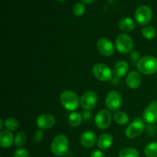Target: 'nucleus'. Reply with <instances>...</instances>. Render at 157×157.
Segmentation results:
<instances>
[{
	"label": "nucleus",
	"mask_w": 157,
	"mask_h": 157,
	"mask_svg": "<svg viewBox=\"0 0 157 157\" xmlns=\"http://www.w3.org/2000/svg\"><path fill=\"white\" fill-rule=\"evenodd\" d=\"M60 102L62 107L68 111H75L80 105L79 97L71 90H65L61 94Z\"/></svg>",
	"instance_id": "obj_1"
},
{
	"label": "nucleus",
	"mask_w": 157,
	"mask_h": 157,
	"mask_svg": "<svg viewBox=\"0 0 157 157\" xmlns=\"http://www.w3.org/2000/svg\"><path fill=\"white\" fill-rule=\"evenodd\" d=\"M52 152L56 156L65 155L69 150V140L64 134H58L54 137L51 144Z\"/></svg>",
	"instance_id": "obj_2"
},
{
	"label": "nucleus",
	"mask_w": 157,
	"mask_h": 157,
	"mask_svg": "<svg viewBox=\"0 0 157 157\" xmlns=\"http://www.w3.org/2000/svg\"><path fill=\"white\" fill-rule=\"evenodd\" d=\"M137 68L141 73L146 75H151L157 72V58L147 55L140 58L137 64Z\"/></svg>",
	"instance_id": "obj_3"
},
{
	"label": "nucleus",
	"mask_w": 157,
	"mask_h": 157,
	"mask_svg": "<svg viewBox=\"0 0 157 157\" xmlns=\"http://www.w3.org/2000/svg\"><path fill=\"white\" fill-rule=\"evenodd\" d=\"M115 45L117 50L121 54H128L133 48V41L130 36L127 34H121L115 40Z\"/></svg>",
	"instance_id": "obj_4"
},
{
	"label": "nucleus",
	"mask_w": 157,
	"mask_h": 157,
	"mask_svg": "<svg viewBox=\"0 0 157 157\" xmlns=\"http://www.w3.org/2000/svg\"><path fill=\"white\" fill-rule=\"evenodd\" d=\"M134 17L136 21L140 25H147L153 18V11L150 6L142 5L136 9Z\"/></svg>",
	"instance_id": "obj_5"
},
{
	"label": "nucleus",
	"mask_w": 157,
	"mask_h": 157,
	"mask_svg": "<svg viewBox=\"0 0 157 157\" xmlns=\"http://www.w3.org/2000/svg\"><path fill=\"white\" fill-rule=\"evenodd\" d=\"M92 73L97 79L104 82L110 81L113 75L110 67L107 64L102 63L94 64L92 67Z\"/></svg>",
	"instance_id": "obj_6"
},
{
	"label": "nucleus",
	"mask_w": 157,
	"mask_h": 157,
	"mask_svg": "<svg viewBox=\"0 0 157 157\" xmlns=\"http://www.w3.org/2000/svg\"><path fill=\"white\" fill-rule=\"evenodd\" d=\"M123 104L122 95L117 90L110 91L105 98L106 107L110 111H116L119 110Z\"/></svg>",
	"instance_id": "obj_7"
},
{
	"label": "nucleus",
	"mask_w": 157,
	"mask_h": 157,
	"mask_svg": "<svg viewBox=\"0 0 157 157\" xmlns=\"http://www.w3.org/2000/svg\"><path fill=\"white\" fill-rule=\"evenodd\" d=\"M145 129V121L141 118H136L133 122L127 127L125 130V136L127 138L133 139L137 137L143 133Z\"/></svg>",
	"instance_id": "obj_8"
},
{
	"label": "nucleus",
	"mask_w": 157,
	"mask_h": 157,
	"mask_svg": "<svg viewBox=\"0 0 157 157\" xmlns=\"http://www.w3.org/2000/svg\"><path fill=\"white\" fill-rule=\"evenodd\" d=\"M98 103V94L93 90H87L83 94L80 99V104L81 107L86 111L92 110L95 107Z\"/></svg>",
	"instance_id": "obj_9"
},
{
	"label": "nucleus",
	"mask_w": 157,
	"mask_h": 157,
	"mask_svg": "<svg viewBox=\"0 0 157 157\" xmlns=\"http://www.w3.org/2000/svg\"><path fill=\"white\" fill-rule=\"evenodd\" d=\"M97 48L98 52L104 57L111 56L115 52L114 44L107 38H101L98 40L97 42Z\"/></svg>",
	"instance_id": "obj_10"
},
{
	"label": "nucleus",
	"mask_w": 157,
	"mask_h": 157,
	"mask_svg": "<svg viewBox=\"0 0 157 157\" xmlns=\"http://www.w3.org/2000/svg\"><path fill=\"white\" fill-rule=\"evenodd\" d=\"M111 120L112 116L109 110H101L95 116L94 122L98 128L101 130H105L110 127Z\"/></svg>",
	"instance_id": "obj_11"
},
{
	"label": "nucleus",
	"mask_w": 157,
	"mask_h": 157,
	"mask_svg": "<svg viewBox=\"0 0 157 157\" xmlns=\"http://www.w3.org/2000/svg\"><path fill=\"white\" fill-rule=\"evenodd\" d=\"M143 119L148 124L157 122V101H152L146 107L143 113Z\"/></svg>",
	"instance_id": "obj_12"
},
{
	"label": "nucleus",
	"mask_w": 157,
	"mask_h": 157,
	"mask_svg": "<svg viewBox=\"0 0 157 157\" xmlns=\"http://www.w3.org/2000/svg\"><path fill=\"white\" fill-rule=\"evenodd\" d=\"M55 117L50 113H42L36 120V124L40 130H48L55 124Z\"/></svg>",
	"instance_id": "obj_13"
},
{
	"label": "nucleus",
	"mask_w": 157,
	"mask_h": 157,
	"mask_svg": "<svg viewBox=\"0 0 157 157\" xmlns=\"http://www.w3.org/2000/svg\"><path fill=\"white\" fill-rule=\"evenodd\" d=\"M97 141V136L92 130H86L80 136V144L84 148H91Z\"/></svg>",
	"instance_id": "obj_14"
},
{
	"label": "nucleus",
	"mask_w": 157,
	"mask_h": 157,
	"mask_svg": "<svg viewBox=\"0 0 157 157\" xmlns=\"http://www.w3.org/2000/svg\"><path fill=\"white\" fill-rule=\"evenodd\" d=\"M142 81L140 74L136 71H132L127 75L126 78V84L127 87L131 89H136L140 87Z\"/></svg>",
	"instance_id": "obj_15"
},
{
	"label": "nucleus",
	"mask_w": 157,
	"mask_h": 157,
	"mask_svg": "<svg viewBox=\"0 0 157 157\" xmlns=\"http://www.w3.org/2000/svg\"><path fill=\"white\" fill-rule=\"evenodd\" d=\"M129 71V64L125 61H120L114 64L113 74L116 78H121L125 76Z\"/></svg>",
	"instance_id": "obj_16"
},
{
	"label": "nucleus",
	"mask_w": 157,
	"mask_h": 157,
	"mask_svg": "<svg viewBox=\"0 0 157 157\" xmlns=\"http://www.w3.org/2000/svg\"><path fill=\"white\" fill-rule=\"evenodd\" d=\"M113 136L109 133H104L98 137L97 145L101 150H108L113 144Z\"/></svg>",
	"instance_id": "obj_17"
},
{
	"label": "nucleus",
	"mask_w": 157,
	"mask_h": 157,
	"mask_svg": "<svg viewBox=\"0 0 157 157\" xmlns=\"http://www.w3.org/2000/svg\"><path fill=\"white\" fill-rule=\"evenodd\" d=\"M13 134L9 130H2L0 133V145L2 148L7 149L14 143Z\"/></svg>",
	"instance_id": "obj_18"
},
{
	"label": "nucleus",
	"mask_w": 157,
	"mask_h": 157,
	"mask_svg": "<svg viewBox=\"0 0 157 157\" xmlns=\"http://www.w3.org/2000/svg\"><path fill=\"white\" fill-rule=\"evenodd\" d=\"M136 27L135 21L133 18L125 17L120 20L119 28L121 31L125 32H130L133 30Z\"/></svg>",
	"instance_id": "obj_19"
},
{
	"label": "nucleus",
	"mask_w": 157,
	"mask_h": 157,
	"mask_svg": "<svg viewBox=\"0 0 157 157\" xmlns=\"http://www.w3.org/2000/svg\"><path fill=\"white\" fill-rule=\"evenodd\" d=\"M82 121L83 116L79 112H72L68 117V124L73 127H77L81 125Z\"/></svg>",
	"instance_id": "obj_20"
},
{
	"label": "nucleus",
	"mask_w": 157,
	"mask_h": 157,
	"mask_svg": "<svg viewBox=\"0 0 157 157\" xmlns=\"http://www.w3.org/2000/svg\"><path fill=\"white\" fill-rule=\"evenodd\" d=\"M113 120L120 125H125L129 122V116L124 111H117L113 114Z\"/></svg>",
	"instance_id": "obj_21"
},
{
	"label": "nucleus",
	"mask_w": 157,
	"mask_h": 157,
	"mask_svg": "<svg viewBox=\"0 0 157 157\" xmlns=\"http://www.w3.org/2000/svg\"><path fill=\"white\" fill-rule=\"evenodd\" d=\"M27 142V136L24 132H18L15 136V140H14V144L15 147L18 149L22 148L25 147Z\"/></svg>",
	"instance_id": "obj_22"
},
{
	"label": "nucleus",
	"mask_w": 157,
	"mask_h": 157,
	"mask_svg": "<svg viewBox=\"0 0 157 157\" xmlns=\"http://www.w3.org/2000/svg\"><path fill=\"white\" fill-rule=\"evenodd\" d=\"M144 153L147 157H157V142H153L146 146Z\"/></svg>",
	"instance_id": "obj_23"
},
{
	"label": "nucleus",
	"mask_w": 157,
	"mask_h": 157,
	"mask_svg": "<svg viewBox=\"0 0 157 157\" xmlns=\"http://www.w3.org/2000/svg\"><path fill=\"white\" fill-rule=\"evenodd\" d=\"M119 157H140V153L137 150L132 147L124 148L120 152Z\"/></svg>",
	"instance_id": "obj_24"
},
{
	"label": "nucleus",
	"mask_w": 157,
	"mask_h": 157,
	"mask_svg": "<svg viewBox=\"0 0 157 157\" xmlns=\"http://www.w3.org/2000/svg\"><path fill=\"white\" fill-rule=\"evenodd\" d=\"M142 35L146 39L152 40L156 38V31L152 26H146V27L143 28Z\"/></svg>",
	"instance_id": "obj_25"
},
{
	"label": "nucleus",
	"mask_w": 157,
	"mask_h": 157,
	"mask_svg": "<svg viewBox=\"0 0 157 157\" xmlns=\"http://www.w3.org/2000/svg\"><path fill=\"white\" fill-rule=\"evenodd\" d=\"M5 126L9 131H15L19 127V123L15 118L9 117L5 121Z\"/></svg>",
	"instance_id": "obj_26"
},
{
	"label": "nucleus",
	"mask_w": 157,
	"mask_h": 157,
	"mask_svg": "<svg viewBox=\"0 0 157 157\" xmlns=\"http://www.w3.org/2000/svg\"><path fill=\"white\" fill-rule=\"evenodd\" d=\"M86 10V7L84 6V3L82 2H78L73 6L72 8V12H73V14L77 17L82 16L84 14Z\"/></svg>",
	"instance_id": "obj_27"
},
{
	"label": "nucleus",
	"mask_w": 157,
	"mask_h": 157,
	"mask_svg": "<svg viewBox=\"0 0 157 157\" xmlns=\"http://www.w3.org/2000/svg\"><path fill=\"white\" fill-rule=\"evenodd\" d=\"M13 157H29V153L24 148H20L15 150Z\"/></svg>",
	"instance_id": "obj_28"
},
{
	"label": "nucleus",
	"mask_w": 157,
	"mask_h": 157,
	"mask_svg": "<svg viewBox=\"0 0 157 157\" xmlns=\"http://www.w3.org/2000/svg\"><path fill=\"white\" fill-rule=\"evenodd\" d=\"M130 58H131L132 61H133V64L137 65L138 62L140 60V53L138 52H136V51L132 52L131 54H130Z\"/></svg>",
	"instance_id": "obj_29"
},
{
	"label": "nucleus",
	"mask_w": 157,
	"mask_h": 157,
	"mask_svg": "<svg viewBox=\"0 0 157 157\" xmlns=\"http://www.w3.org/2000/svg\"><path fill=\"white\" fill-rule=\"evenodd\" d=\"M43 136H44V135H43V132L41 131V130H37V131L35 132L34 140H35V141H36V142H39V141L41 140V139L43 138Z\"/></svg>",
	"instance_id": "obj_30"
},
{
	"label": "nucleus",
	"mask_w": 157,
	"mask_h": 157,
	"mask_svg": "<svg viewBox=\"0 0 157 157\" xmlns=\"http://www.w3.org/2000/svg\"><path fill=\"white\" fill-rule=\"evenodd\" d=\"M90 157H105V155L101 150H94L90 153Z\"/></svg>",
	"instance_id": "obj_31"
},
{
	"label": "nucleus",
	"mask_w": 157,
	"mask_h": 157,
	"mask_svg": "<svg viewBox=\"0 0 157 157\" xmlns=\"http://www.w3.org/2000/svg\"><path fill=\"white\" fill-rule=\"evenodd\" d=\"M81 2L84 3V4H91L94 2H95V0H81Z\"/></svg>",
	"instance_id": "obj_32"
},
{
	"label": "nucleus",
	"mask_w": 157,
	"mask_h": 157,
	"mask_svg": "<svg viewBox=\"0 0 157 157\" xmlns=\"http://www.w3.org/2000/svg\"><path fill=\"white\" fill-rule=\"evenodd\" d=\"M90 117V113H87V112H84V118L85 120H88Z\"/></svg>",
	"instance_id": "obj_33"
},
{
	"label": "nucleus",
	"mask_w": 157,
	"mask_h": 157,
	"mask_svg": "<svg viewBox=\"0 0 157 157\" xmlns=\"http://www.w3.org/2000/svg\"><path fill=\"white\" fill-rule=\"evenodd\" d=\"M5 122L2 120H0V130H2L3 129V125H4Z\"/></svg>",
	"instance_id": "obj_34"
},
{
	"label": "nucleus",
	"mask_w": 157,
	"mask_h": 157,
	"mask_svg": "<svg viewBox=\"0 0 157 157\" xmlns=\"http://www.w3.org/2000/svg\"><path fill=\"white\" fill-rule=\"evenodd\" d=\"M57 1H58V2H65L66 0H57Z\"/></svg>",
	"instance_id": "obj_35"
}]
</instances>
